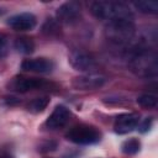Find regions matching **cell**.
Masks as SVG:
<instances>
[{
	"mask_svg": "<svg viewBox=\"0 0 158 158\" xmlns=\"http://www.w3.org/2000/svg\"><path fill=\"white\" fill-rule=\"evenodd\" d=\"M90 12L99 20H133V14L128 6L120 1H94L90 5Z\"/></svg>",
	"mask_w": 158,
	"mask_h": 158,
	"instance_id": "6da1fadb",
	"label": "cell"
},
{
	"mask_svg": "<svg viewBox=\"0 0 158 158\" xmlns=\"http://www.w3.org/2000/svg\"><path fill=\"white\" fill-rule=\"evenodd\" d=\"M106 37L117 44L130 42L135 36L133 20H115L109 21L105 27Z\"/></svg>",
	"mask_w": 158,
	"mask_h": 158,
	"instance_id": "7a4b0ae2",
	"label": "cell"
},
{
	"mask_svg": "<svg viewBox=\"0 0 158 158\" xmlns=\"http://www.w3.org/2000/svg\"><path fill=\"white\" fill-rule=\"evenodd\" d=\"M65 138L77 144H94L100 141L101 133L94 126L80 123V125L73 126L65 133Z\"/></svg>",
	"mask_w": 158,
	"mask_h": 158,
	"instance_id": "3957f363",
	"label": "cell"
},
{
	"mask_svg": "<svg viewBox=\"0 0 158 158\" xmlns=\"http://www.w3.org/2000/svg\"><path fill=\"white\" fill-rule=\"evenodd\" d=\"M52 84L46 81L44 79L38 78H26V77H16L11 80L9 84V88L14 91L19 93H26L30 90H40V89H47Z\"/></svg>",
	"mask_w": 158,
	"mask_h": 158,
	"instance_id": "277c9868",
	"label": "cell"
},
{
	"mask_svg": "<svg viewBox=\"0 0 158 158\" xmlns=\"http://www.w3.org/2000/svg\"><path fill=\"white\" fill-rule=\"evenodd\" d=\"M106 81V78L101 74L88 73L85 75H80L73 79L72 85L77 90H94L101 88Z\"/></svg>",
	"mask_w": 158,
	"mask_h": 158,
	"instance_id": "5b68a950",
	"label": "cell"
},
{
	"mask_svg": "<svg viewBox=\"0 0 158 158\" xmlns=\"http://www.w3.org/2000/svg\"><path fill=\"white\" fill-rule=\"evenodd\" d=\"M69 63L75 70L89 72L96 68L95 59L84 51H74L69 54Z\"/></svg>",
	"mask_w": 158,
	"mask_h": 158,
	"instance_id": "8992f818",
	"label": "cell"
},
{
	"mask_svg": "<svg viewBox=\"0 0 158 158\" xmlns=\"http://www.w3.org/2000/svg\"><path fill=\"white\" fill-rule=\"evenodd\" d=\"M57 17L60 22L72 25L80 17V5L75 1H68L62 4L57 9Z\"/></svg>",
	"mask_w": 158,
	"mask_h": 158,
	"instance_id": "52a82bcc",
	"label": "cell"
},
{
	"mask_svg": "<svg viewBox=\"0 0 158 158\" xmlns=\"http://www.w3.org/2000/svg\"><path fill=\"white\" fill-rule=\"evenodd\" d=\"M139 122V115L135 112L118 115L114 123V130L118 135H125L133 131Z\"/></svg>",
	"mask_w": 158,
	"mask_h": 158,
	"instance_id": "ba28073f",
	"label": "cell"
},
{
	"mask_svg": "<svg viewBox=\"0 0 158 158\" xmlns=\"http://www.w3.org/2000/svg\"><path fill=\"white\" fill-rule=\"evenodd\" d=\"M70 117V111L68 107H65L64 105H57L52 114L48 116L47 121H46V126L49 130H58L62 128L67 125V122L69 121Z\"/></svg>",
	"mask_w": 158,
	"mask_h": 158,
	"instance_id": "9c48e42d",
	"label": "cell"
},
{
	"mask_svg": "<svg viewBox=\"0 0 158 158\" xmlns=\"http://www.w3.org/2000/svg\"><path fill=\"white\" fill-rule=\"evenodd\" d=\"M36 16L31 12H21L7 20V25L16 31H30L36 26Z\"/></svg>",
	"mask_w": 158,
	"mask_h": 158,
	"instance_id": "30bf717a",
	"label": "cell"
},
{
	"mask_svg": "<svg viewBox=\"0 0 158 158\" xmlns=\"http://www.w3.org/2000/svg\"><path fill=\"white\" fill-rule=\"evenodd\" d=\"M21 68L26 72H35V73H51L54 68V63L48 58H32L25 59L21 64Z\"/></svg>",
	"mask_w": 158,
	"mask_h": 158,
	"instance_id": "8fae6325",
	"label": "cell"
},
{
	"mask_svg": "<svg viewBox=\"0 0 158 158\" xmlns=\"http://www.w3.org/2000/svg\"><path fill=\"white\" fill-rule=\"evenodd\" d=\"M14 47L17 52L22 54H31L35 51V43L30 37H19L15 40Z\"/></svg>",
	"mask_w": 158,
	"mask_h": 158,
	"instance_id": "7c38bea8",
	"label": "cell"
},
{
	"mask_svg": "<svg viewBox=\"0 0 158 158\" xmlns=\"http://www.w3.org/2000/svg\"><path fill=\"white\" fill-rule=\"evenodd\" d=\"M48 104H49L48 96H40V98H35L33 100H31L26 107L32 114H40V112L44 111V109L48 106Z\"/></svg>",
	"mask_w": 158,
	"mask_h": 158,
	"instance_id": "4fadbf2b",
	"label": "cell"
},
{
	"mask_svg": "<svg viewBox=\"0 0 158 158\" xmlns=\"http://www.w3.org/2000/svg\"><path fill=\"white\" fill-rule=\"evenodd\" d=\"M133 6L143 14H157L158 12V2L151 0H138L133 1Z\"/></svg>",
	"mask_w": 158,
	"mask_h": 158,
	"instance_id": "5bb4252c",
	"label": "cell"
},
{
	"mask_svg": "<svg viewBox=\"0 0 158 158\" xmlns=\"http://www.w3.org/2000/svg\"><path fill=\"white\" fill-rule=\"evenodd\" d=\"M137 104L144 109H153L158 104V99L154 94H142L141 96L137 98Z\"/></svg>",
	"mask_w": 158,
	"mask_h": 158,
	"instance_id": "9a60e30c",
	"label": "cell"
},
{
	"mask_svg": "<svg viewBox=\"0 0 158 158\" xmlns=\"http://www.w3.org/2000/svg\"><path fill=\"white\" fill-rule=\"evenodd\" d=\"M139 148H141V143H139V141L137 138H130V139L125 141L122 143V146H121L122 152L125 154H130V156L136 154L139 151Z\"/></svg>",
	"mask_w": 158,
	"mask_h": 158,
	"instance_id": "2e32d148",
	"label": "cell"
},
{
	"mask_svg": "<svg viewBox=\"0 0 158 158\" xmlns=\"http://www.w3.org/2000/svg\"><path fill=\"white\" fill-rule=\"evenodd\" d=\"M42 31H43L44 33H47V35H53V33H56V32L58 31V23H57L54 20L48 19V20L44 22V25H43V27H42Z\"/></svg>",
	"mask_w": 158,
	"mask_h": 158,
	"instance_id": "e0dca14e",
	"label": "cell"
},
{
	"mask_svg": "<svg viewBox=\"0 0 158 158\" xmlns=\"http://www.w3.org/2000/svg\"><path fill=\"white\" fill-rule=\"evenodd\" d=\"M152 126V117H146L143 120V122L139 125V132H147Z\"/></svg>",
	"mask_w": 158,
	"mask_h": 158,
	"instance_id": "ac0fdd59",
	"label": "cell"
},
{
	"mask_svg": "<svg viewBox=\"0 0 158 158\" xmlns=\"http://www.w3.org/2000/svg\"><path fill=\"white\" fill-rule=\"evenodd\" d=\"M6 48V37H5V35H2V33H0V58L5 54V49Z\"/></svg>",
	"mask_w": 158,
	"mask_h": 158,
	"instance_id": "d6986e66",
	"label": "cell"
},
{
	"mask_svg": "<svg viewBox=\"0 0 158 158\" xmlns=\"http://www.w3.org/2000/svg\"><path fill=\"white\" fill-rule=\"evenodd\" d=\"M0 158H12V156L9 153H2V154H0Z\"/></svg>",
	"mask_w": 158,
	"mask_h": 158,
	"instance_id": "ffe728a7",
	"label": "cell"
}]
</instances>
